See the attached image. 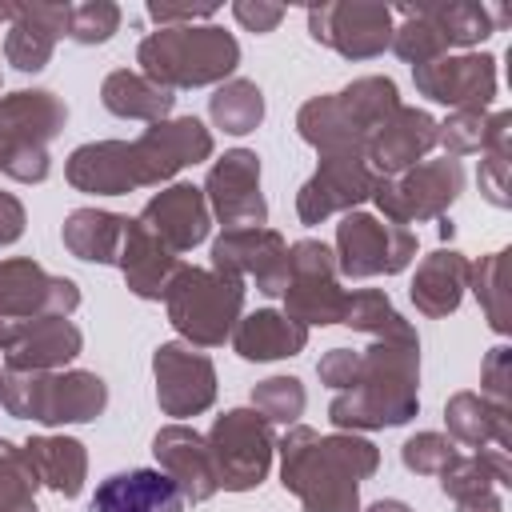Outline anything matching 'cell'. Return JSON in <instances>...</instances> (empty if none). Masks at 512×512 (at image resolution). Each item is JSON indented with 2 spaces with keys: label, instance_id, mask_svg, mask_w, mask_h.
<instances>
[{
  "label": "cell",
  "instance_id": "obj_1",
  "mask_svg": "<svg viewBox=\"0 0 512 512\" xmlns=\"http://www.w3.org/2000/svg\"><path fill=\"white\" fill-rule=\"evenodd\" d=\"M280 484L300 496L304 512H360V480L380 468V448L356 432L320 436L292 424L280 436Z\"/></svg>",
  "mask_w": 512,
  "mask_h": 512
},
{
  "label": "cell",
  "instance_id": "obj_2",
  "mask_svg": "<svg viewBox=\"0 0 512 512\" xmlns=\"http://www.w3.org/2000/svg\"><path fill=\"white\" fill-rule=\"evenodd\" d=\"M420 412V344L376 340L360 352L356 376L328 404L336 432H376L408 424Z\"/></svg>",
  "mask_w": 512,
  "mask_h": 512
},
{
  "label": "cell",
  "instance_id": "obj_3",
  "mask_svg": "<svg viewBox=\"0 0 512 512\" xmlns=\"http://www.w3.org/2000/svg\"><path fill=\"white\" fill-rule=\"evenodd\" d=\"M136 64L148 80L164 88H204L232 80L240 64V44L220 24H184V28H156L140 40Z\"/></svg>",
  "mask_w": 512,
  "mask_h": 512
},
{
  "label": "cell",
  "instance_id": "obj_4",
  "mask_svg": "<svg viewBox=\"0 0 512 512\" xmlns=\"http://www.w3.org/2000/svg\"><path fill=\"white\" fill-rule=\"evenodd\" d=\"M0 404L16 420H36L44 428L56 424H88L108 408V384L84 368L60 372H8Z\"/></svg>",
  "mask_w": 512,
  "mask_h": 512
},
{
  "label": "cell",
  "instance_id": "obj_5",
  "mask_svg": "<svg viewBox=\"0 0 512 512\" xmlns=\"http://www.w3.org/2000/svg\"><path fill=\"white\" fill-rule=\"evenodd\" d=\"M164 308L168 324L192 348H220L244 312V280L216 268L180 264L164 292Z\"/></svg>",
  "mask_w": 512,
  "mask_h": 512
},
{
  "label": "cell",
  "instance_id": "obj_6",
  "mask_svg": "<svg viewBox=\"0 0 512 512\" xmlns=\"http://www.w3.org/2000/svg\"><path fill=\"white\" fill-rule=\"evenodd\" d=\"M68 124V108L56 92L20 88L0 96V172L20 184L48 180V140Z\"/></svg>",
  "mask_w": 512,
  "mask_h": 512
},
{
  "label": "cell",
  "instance_id": "obj_7",
  "mask_svg": "<svg viewBox=\"0 0 512 512\" xmlns=\"http://www.w3.org/2000/svg\"><path fill=\"white\" fill-rule=\"evenodd\" d=\"M460 192H464V168L452 156L420 160L416 168H408L400 176H376V184H372L376 208L384 212V220H392L400 228L440 220L456 204Z\"/></svg>",
  "mask_w": 512,
  "mask_h": 512
},
{
  "label": "cell",
  "instance_id": "obj_8",
  "mask_svg": "<svg viewBox=\"0 0 512 512\" xmlns=\"http://www.w3.org/2000/svg\"><path fill=\"white\" fill-rule=\"evenodd\" d=\"M204 440H208L212 468L224 492H248L272 468L276 436H272V424L256 408H228L224 416L212 420Z\"/></svg>",
  "mask_w": 512,
  "mask_h": 512
},
{
  "label": "cell",
  "instance_id": "obj_9",
  "mask_svg": "<svg viewBox=\"0 0 512 512\" xmlns=\"http://www.w3.org/2000/svg\"><path fill=\"white\" fill-rule=\"evenodd\" d=\"M416 256V232L372 212H344L336 224V272L348 280L396 276Z\"/></svg>",
  "mask_w": 512,
  "mask_h": 512
},
{
  "label": "cell",
  "instance_id": "obj_10",
  "mask_svg": "<svg viewBox=\"0 0 512 512\" xmlns=\"http://www.w3.org/2000/svg\"><path fill=\"white\" fill-rule=\"evenodd\" d=\"M336 252L324 240H296L288 248V284H284V316L296 324H340L348 292L336 280Z\"/></svg>",
  "mask_w": 512,
  "mask_h": 512
},
{
  "label": "cell",
  "instance_id": "obj_11",
  "mask_svg": "<svg viewBox=\"0 0 512 512\" xmlns=\"http://www.w3.org/2000/svg\"><path fill=\"white\" fill-rule=\"evenodd\" d=\"M392 8L372 0H344V4H316L308 8V32L316 44L336 48L348 60H372L392 48Z\"/></svg>",
  "mask_w": 512,
  "mask_h": 512
},
{
  "label": "cell",
  "instance_id": "obj_12",
  "mask_svg": "<svg viewBox=\"0 0 512 512\" xmlns=\"http://www.w3.org/2000/svg\"><path fill=\"white\" fill-rule=\"evenodd\" d=\"M152 376H156L160 412L172 416L176 424L208 412L216 400V368L192 344H180V340L160 344L152 352Z\"/></svg>",
  "mask_w": 512,
  "mask_h": 512
},
{
  "label": "cell",
  "instance_id": "obj_13",
  "mask_svg": "<svg viewBox=\"0 0 512 512\" xmlns=\"http://www.w3.org/2000/svg\"><path fill=\"white\" fill-rule=\"evenodd\" d=\"M204 200H208V212L224 224V232H232V228H264L268 204H264V192H260V156L248 152V148L224 152L208 168Z\"/></svg>",
  "mask_w": 512,
  "mask_h": 512
},
{
  "label": "cell",
  "instance_id": "obj_14",
  "mask_svg": "<svg viewBox=\"0 0 512 512\" xmlns=\"http://www.w3.org/2000/svg\"><path fill=\"white\" fill-rule=\"evenodd\" d=\"M132 144V168H136V184H164L172 180L180 168L200 164L212 156V132L196 120V116H176V120H160L152 124L144 136L128 140Z\"/></svg>",
  "mask_w": 512,
  "mask_h": 512
},
{
  "label": "cell",
  "instance_id": "obj_15",
  "mask_svg": "<svg viewBox=\"0 0 512 512\" xmlns=\"http://www.w3.org/2000/svg\"><path fill=\"white\" fill-rule=\"evenodd\" d=\"M372 184H376V172L368 168L364 152L320 156V168L296 192V216L304 224H324L336 212H356V204L372 196Z\"/></svg>",
  "mask_w": 512,
  "mask_h": 512
},
{
  "label": "cell",
  "instance_id": "obj_16",
  "mask_svg": "<svg viewBox=\"0 0 512 512\" xmlns=\"http://www.w3.org/2000/svg\"><path fill=\"white\" fill-rule=\"evenodd\" d=\"M76 308H80V288L68 276H52L28 256L0 260V316L4 320L72 316Z\"/></svg>",
  "mask_w": 512,
  "mask_h": 512
},
{
  "label": "cell",
  "instance_id": "obj_17",
  "mask_svg": "<svg viewBox=\"0 0 512 512\" xmlns=\"http://www.w3.org/2000/svg\"><path fill=\"white\" fill-rule=\"evenodd\" d=\"M212 268L228 276H252L264 296H280L288 284V240L276 228H232L212 240Z\"/></svg>",
  "mask_w": 512,
  "mask_h": 512
},
{
  "label": "cell",
  "instance_id": "obj_18",
  "mask_svg": "<svg viewBox=\"0 0 512 512\" xmlns=\"http://www.w3.org/2000/svg\"><path fill=\"white\" fill-rule=\"evenodd\" d=\"M416 92L448 104L452 112L460 108H480L488 112L492 96H496V56L488 52H460V56H440L432 64L412 68Z\"/></svg>",
  "mask_w": 512,
  "mask_h": 512
},
{
  "label": "cell",
  "instance_id": "obj_19",
  "mask_svg": "<svg viewBox=\"0 0 512 512\" xmlns=\"http://www.w3.org/2000/svg\"><path fill=\"white\" fill-rule=\"evenodd\" d=\"M152 456H156L160 472L176 484V492L184 496V504H204V500H212L220 492L208 440L196 428H188V424H164L152 436Z\"/></svg>",
  "mask_w": 512,
  "mask_h": 512
},
{
  "label": "cell",
  "instance_id": "obj_20",
  "mask_svg": "<svg viewBox=\"0 0 512 512\" xmlns=\"http://www.w3.org/2000/svg\"><path fill=\"white\" fill-rule=\"evenodd\" d=\"M436 148V120L424 108L400 104L364 144V160L376 176H400Z\"/></svg>",
  "mask_w": 512,
  "mask_h": 512
},
{
  "label": "cell",
  "instance_id": "obj_21",
  "mask_svg": "<svg viewBox=\"0 0 512 512\" xmlns=\"http://www.w3.org/2000/svg\"><path fill=\"white\" fill-rule=\"evenodd\" d=\"M164 248H172L176 256L196 248L204 236H208V224H212V212H208V200H204V188L196 184H168L160 188L136 216Z\"/></svg>",
  "mask_w": 512,
  "mask_h": 512
},
{
  "label": "cell",
  "instance_id": "obj_22",
  "mask_svg": "<svg viewBox=\"0 0 512 512\" xmlns=\"http://www.w3.org/2000/svg\"><path fill=\"white\" fill-rule=\"evenodd\" d=\"M68 8L72 4H12L8 36H4V60L16 72H40L56 48L60 36H68Z\"/></svg>",
  "mask_w": 512,
  "mask_h": 512
},
{
  "label": "cell",
  "instance_id": "obj_23",
  "mask_svg": "<svg viewBox=\"0 0 512 512\" xmlns=\"http://www.w3.org/2000/svg\"><path fill=\"white\" fill-rule=\"evenodd\" d=\"M84 348L80 328L68 316H40L24 320L20 336L4 348V368L8 372H60L72 364Z\"/></svg>",
  "mask_w": 512,
  "mask_h": 512
},
{
  "label": "cell",
  "instance_id": "obj_24",
  "mask_svg": "<svg viewBox=\"0 0 512 512\" xmlns=\"http://www.w3.org/2000/svg\"><path fill=\"white\" fill-rule=\"evenodd\" d=\"M64 176L76 192H92V196H124L136 184V168H132V144L128 140H92L80 144L68 164Z\"/></svg>",
  "mask_w": 512,
  "mask_h": 512
},
{
  "label": "cell",
  "instance_id": "obj_25",
  "mask_svg": "<svg viewBox=\"0 0 512 512\" xmlns=\"http://www.w3.org/2000/svg\"><path fill=\"white\" fill-rule=\"evenodd\" d=\"M88 512H184V496L160 468H132L100 480Z\"/></svg>",
  "mask_w": 512,
  "mask_h": 512
},
{
  "label": "cell",
  "instance_id": "obj_26",
  "mask_svg": "<svg viewBox=\"0 0 512 512\" xmlns=\"http://www.w3.org/2000/svg\"><path fill=\"white\" fill-rule=\"evenodd\" d=\"M116 268L124 272L128 288L140 300H164L172 276L180 272V256L172 248H164L140 220H128V232H124V248H120Z\"/></svg>",
  "mask_w": 512,
  "mask_h": 512
},
{
  "label": "cell",
  "instance_id": "obj_27",
  "mask_svg": "<svg viewBox=\"0 0 512 512\" xmlns=\"http://www.w3.org/2000/svg\"><path fill=\"white\" fill-rule=\"evenodd\" d=\"M464 288H468V260L456 248H436L432 256L420 260L408 296H412L416 312L440 320V316H448V312L460 308Z\"/></svg>",
  "mask_w": 512,
  "mask_h": 512
},
{
  "label": "cell",
  "instance_id": "obj_28",
  "mask_svg": "<svg viewBox=\"0 0 512 512\" xmlns=\"http://www.w3.org/2000/svg\"><path fill=\"white\" fill-rule=\"evenodd\" d=\"M296 132L320 156H332V152H364V144H368V132L356 124V116L344 108V100L336 92L332 96H312L308 104H300Z\"/></svg>",
  "mask_w": 512,
  "mask_h": 512
},
{
  "label": "cell",
  "instance_id": "obj_29",
  "mask_svg": "<svg viewBox=\"0 0 512 512\" xmlns=\"http://www.w3.org/2000/svg\"><path fill=\"white\" fill-rule=\"evenodd\" d=\"M228 340H232L236 356H244V360H284V356L304 352L308 328L276 308H260V312L240 316Z\"/></svg>",
  "mask_w": 512,
  "mask_h": 512
},
{
  "label": "cell",
  "instance_id": "obj_30",
  "mask_svg": "<svg viewBox=\"0 0 512 512\" xmlns=\"http://www.w3.org/2000/svg\"><path fill=\"white\" fill-rule=\"evenodd\" d=\"M444 424L448 436L468 444V448H512V408H500L492 400H484L480 392H456L444 404Z\"/></svg>",
  "mask_w": 512,
  "mask_h": 512
},
{
  "label": "cell",
  "instance_id": "obj_31",
  "mask_svg": "<svg viewBox=\"0 0 512 512\" xmlns=\"http://www.w3.org/2000/svg\"><path fill=\"white\" fill-rule=\"evenodd\" d=\"M24 460L32 464L36 480L44 488H52L56 496L72 500L84 492V480H88V452L80 440L72 436H32L20 444Z\"/></svg>",
  "mask_w": 512,
  "mask_h": 512
},
{
  "label": "cell",
  "instance_id": "obj_32",
  "mask_svg": "<svg viewBox=\"0 0 512 512\" xmlns=\"http://www.w3.org/2000/svg\"><path fill=\"white\" fill-rule=\"evenodd\" d=\"M100 104H104L112 116H120V120H148V124H160V120H168L176 96H172V88L148 80L144 72L116 68V72H108L104 84H100Z\"/></svg>",
  "mask_w": 512,
  "mask_h": 512
},
{
  "label": "cell",
  "instance_id": "obj_33",
  "mask_svg": "<svg viewBox=\"0 0 512 512\" xmlns=\"http://www.w3.org/2000/svg\"><path fill=\"white\" fill-rule=\"evenodd\" d=\"M128 216L104 208H76L64 220V248L88 264H116L124 248Z\"/></svg>",
  "mask_w": 512,
  "mask_h": 512
},
{
  "label": "cell",
  "instance_id": "obj_34",
  "mask_svg": "<svg viewBox=\"0 0 512 512\" xmlns=\"http://www.w3.org/2000/svg\"><path fill=\"white\" fill-rule=\"evenodd\" d=\"M468 284H472L488 324L496 332H508L512 328V304H508V296H512V288H508L512 284V252L500 248L492 256H480V264H468Z\"/></svg>",
  "mask_w": 512,
  "mask_h": 512
},
{
  "label": "cell",
  "instance_id": "obj_35",
  "mask_svg": "<svg viewBox=\"0 0 512 512\" xmlns=\"http://www.w3.org/2000/svg\"><path fill=\"white\" fill-rule=\"evenodd\" d=\"M340 324L352 328V332H368V336H376V340H412V344H420L416 328H412V324L392 308V300H388L384 292H376V288L352 292L348 304H344Z\"/></svg>",
  "mask_w": 512,
  "mask_h": 512
},
{
  "label": "cell",
  "instance_id": "obj_36",
  "mask_svg": "<svg viewBox=\"0 0 512 512\" xmlns=\"http://www.w3.org/2000/svg\"><path fill=\"white\" fill-rule=\"evenodd\" d=\"M208 116L216 128H224L228 136H244L252 132L260 120H264V92L244 80V76H232L224 80L212 96H208Z\"/></svg>",
  "mask_w": 512,
  "mask_h": 512
},
{
  "label": "cell",
  "instance_id": "obj_37",
  "mask_svg": "<svg viewBox=\"0 0 512 512\" xmlns=\"http://www.w3.org/2000/svg\"><path fill=\"white\" fill-rule=\"evenodd\" d=\"M344 100V108L356 116V124L372 136L396 108H400V96H396V84L388 76H356L348 88L336 92Z\"/></svg>",
  "mask_w": 512,
  "mask_h": 512
},
{
  "label": "cell",
  "instance_id": "obj_38",
  "mask_svg": "<svg viewBox=\"0 0 512 512\" xmlns=\"http://www.w3.org/2000/svg\"><path fill=\"white\" fill-rule=\"evenodd\" d=\"M36 472L24 460V452L8 440H0V512H40L36 508Z\"/></svg>",
  "mask_w": 512,
  "mask_h": 512
},
{
  "label": "cell",
  "instance_id": "obj_39",
  "mask_svg": "<svg viewBox=\"0 0 512 512\" xmlns=\"http://www.w3.org/2000/svg\"><path fill=\"white\" fill-rule=\"evenodd\" d=\"M304 404H308V392L296 376H268L252 388V408L268 424H296Z\"/></svg>",
  "mask_w": 512,
  "mask_h": 512
},
{
  "label": "cell",
  "instance_id": "obj_40",
  "mask_svg": "<svg viewBox=\"0 0 512 512\" xmlns=\"http://www.w3.org/2000/svg\"><path fill=\"white\" fill-rule=\"evenodd\" d=\"M484 136H488V112H480V108H460L444 124H436V144L452 160L468 156V152H484Z\"/></svg>",
  "mask_w": 512,
  "mask_h": 512
},
{
  "label": "cell",
  "instance_id": "obj_41",
  "mask_svg": "<svg viewBox=\"0 0 512 512\" xmlns=\"http://www.w3.org/2000/svg\"><path fill=\"white\" fill-rule=\"evenodd\" d=\"M120 28V8L112 0H84L68 8V36L76 44H104Z\"/></svg>",
  "mask_w": 512,
  "mask_h": 512
},
{
  "label": "cell",
  "instance_id": "obj_42",
  "mask_svg": "<svg viewBox=\"0 0 512 512\" xmlns=\"http://www.w3.org/2000/svg\"><path fill=\"white\" fill-rule=\"evenodd\" d=\"M452 456H456V444H452V436H444V432H416V436H408L404 448H400L404 468L416 472V476H436Z\"/></svg>",
  "mask_w": 512,
  "mask_h": 512
},
{
  "label": "cell",
  "instance_id": "obj_43",
  "mask_svg": "<svg viewBox=\"0 0 512 512\" xmlns=\"http://www.w3.org/2000/svg\"><path fill=\"white\" fill-rule=\"evenodd\" d=\"M480 384H484V400L500 404V408H512V348L508 344H496L488 356H484V368H480Z\"/></svg>",
  "mask_w": 512,
  "mask_h": 512
},
{
  "label": "cell",
  "instance_id": "obj_44",
  "mask_svg": "<svg viewBox=\"0 0 512 512\" xmlns=\"http://www.w3.org/2000/svg\"><path fill=\"white\" fill-rule=\"evenodd\" d=\"M480 192L488 196V204L508 208V168H512V152H480Z\"/></svg>",
  "mask_w": 512,
  "mask_h": 512
},
{
  "label": "cell",
  "instance_id": "obj_45",
  "mask_svg": "<svg viewBox=\"0 0 512 512\" xmlns=\"http://www.w3.org/2000/svg\"><path fill=\"white\" fill-rule=\"evenodd\" d=\"M356 364H360V352H352V348H332V352H324V360L316 364V376H320V384H328L332 392H344V388L352 384V376H356Z\"/></svg>",
  "mask_w": 512,
  "mask_h": 512
},
{
  "label": "cell",
  "instance_id": "obj_46",
  "mask_svg": "<svg viewBox=\"0 0 512 512\" xmlns=\"http://www.w3.org/2000/svg\"><path fill=\"white\" fill-rule=\"evenodd\" d=\"M148 16L160 24V28H184V24H208L216 16L212 4H148Z\"/></svg>",
  "mask_w": 512,
  "mask_h": 512
},
{
  "label": "cell",
  "instance_id": "obj_47",
  "mask_svg": "<svg viewBox=\"0 0 512 512\" xmlns=\"http://www.w3.org/2000/svg\"><path fill=\"white\" fill-rule=\"evenodd\" d=\"M232 16L248 28V32H272L284 20V4H264V0H236Z\"/></svg>",
  "mask_w": 512,
  "mask_h": 512
},
{
  "label": "cell",
  "instance_id": "obj_48",
  "mask_svg": "<svg viewBox=\"0 0 512 512\" xmlns=\"http://www.w3.org/2000/svg\"><path fill=\"white\" fill-rule=\"evenodd\" d=\"M24 236V204L12 192H0V248Z\"/></svg>",
  "mask_w": 512,
  "mask_h": 512
},
{
  "label": "cell",
  "instance_id": "obj_49",
  "mask_svg": "<svg viewBox=\"0 0 512 512\" xmlns=\"http://www.w3.org/2000/svg\"><path fill=\"white\" fill-rule=\"evenodd\" d=\"M456 512H504V500H500V492L492 488V492H480V496H464V500H456Z\"/></svg>",
  "mask_w": 512,
  "mask_h": 512
},
{
  "label": "cell",
  "instance_id": "obj_50",
  "mask_svg": "<svg viewBox=\"0 0 512 512\" xmlns=\"http://www.w3.org/2000/svg\"><path fill=\"white\" fill-rule=\"evenodd\" d=\"M368 512H412V508H408L404 500H376Z\"/></svg>",
  "mask_w": 512,
  "mask_h": 512
},
{
  "label": "cell",
  "instance_id": "obj_51",
  "mask_svg": "<svg viewBox=\"0 0 512 512\" xmlns=\"http://www.w3.org/2000/svg\"><path fill=\"white\" fill-rule=\"evenodd\" d=\"M0 392H4V372H0Z\"/></svg>",
  "mask_w": 512,
  "mask_h": 512
}]
</instances>
